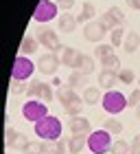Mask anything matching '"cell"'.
<instances>
[{"mask_svg":"<svg viewBox=\"0 0 140 154\" xmlns=\"http://www.w3.org/2000/svg\"><path fill=\"white\" fill-rule=\"evenodd\" d=\"M26 143H29V139H26L22 132H18V139H16V143H13V148H16V150H24Z\"/></svg>","mask_w":140,"mask_h":154,"instance_id":"e575fe53","label":"cell"},{"mask_svg":"<svg viewBox=\"0 0 140 154\" xmlns=\"http://www.w3.org/2000/svg\"><path fill=\"white\" fill-rule=\"evenodd\" d=\"M86 84H88V75H83L81 71H74L72 75L68 77V86L72 88V90L81 88V86H86Z\"/></svg>","mask_w":140,"mask_h":154,"instance_id":"44dd1931","label":"cell"},{"mask_svg":"<svg viewBox=\"0 0 140 154\" xmlns=\"http://www.w3.org/2000/svg\"><path fill=\"white\" fill-rule=\"evenodd\" d=\"M129 154H140V134H138V137H134V141H131V150H129Z\"/></svg>","mask_w":140,"mask_h":154,"instance_id":"74e56055","label":"cell"},{"mask_svg":"<svg viewBox=\"0 0 140 154\" xmlns=\"http://www.w3.org/2000/svg\"><path fill=\"white\" fill-rule=\"evenodd\" d=\"M61 64V60H59V55L57 53H44V55H39V60H37V71L42 75H55L57 73V68Z\"/></svg>","mask_w":140,"mask_h":154,"instance_id":"30bf717a","label":"cell"},{"mask_svg":"<svg viewBox=\"0 0 140 154\" xmlns=\"http://www.w3.org/2000/svg\"><path fill=\"white\" fill-rule=\"evenodd\" d=\"M22 117L31 123H37L39 119L48 117V106L39 99H29V101H24V106H22Z\"/></svg>","mask_w":140,"mask_h":154,"instance_id":"5b68a950","label":"cell"},{"mask_svg":"<svg viewBox=\"0 0 140 154\" xmlns=\"http://www.w3.org/2000/svg\"><path fill=\"white\" fill-rule=\"evenodd\" d=\"M77 24H79V20H77L72 13H61L59 16V31H64V33H72L77 29Z\"/></svg>","mask_w":140,"mask_h":154,"instance_id":"5bb4252c","label":"cell"},{"mask_svg":"<svg viewBox=\"0 0 140 154\" xmlns=\"http://www.w3.org/2000/svg\"><path fill=\"white\" fill-rule=\"evenodd\" d=\"M26 97L29 99H39V101H53V88L51 84H44V82H31L26 84Z\"/></svg>","mask_w":140,"mask_h":154,"instance_id":"52a82bcc","label":"cell"},{"mask_svg":"<svg viewBox=\"0 0 140 154\" xmlns=\"http://www.w3.org/2000/svg\"><path fill=\"white\" fill-rule=\"evenodd\" d=\"M22 154H42V143L29 141V143H26V148L22 150Z\"/></svg>","mask_w":140,"mask_h":154,"instance_id":"4dcf8cb0","label":"cell"},{"mask_svg":"<svg viewBox=\"0 0 140 154\" xmlns=\"http://www.w3.org/2000/svg\"><path fill=\"white\" fill-rule=\"evenodd\" d=\"M37 38H31V35H24L22 38V42H20V51H22V55H26V57H29V55H33L35 51H37Z\"/></svg>","mask_w":140,"mask_h":154,"instance_id":"e0dca14e","label":"cell"},{"mask_svg":"<svg viewBox=\"0 0 140 154\" xmlns=\"http://www.w3.org/2000/svg\"><path fill=\"white\" fill-rule=\"evenodd\" d=\"M127 103H129L131 108H138V106H140V88L131 90V95L127 97Z\"/></svg>","mask_w":140,"mask_h":154,"instance_id":"836d02e7","label":"cell"},{"mask_svg":"<svg viewBox=\"0 0 140 154\" xmlns=\"http://www.w3.org/2000/svg\"><path fill=\"white\" fill-rule=\"evenodd\" d=\"M112 143H114L112 141V134L103 128L88 134V150L92 154H107L112 150Z\"/></svg>","mask_w":140,"mask_h":154,"instance_id":"3957f363","label":"cell"},{"mask_svg":"<svg viewBox=\"0 0 140 154\" xmlns=\"http://www.w3.org/2000/svg\"><path fill=\"white\" fill-rule=\"evenodd\" d=\"M57 11H59V7L57 2H51V0H39L37 7H35V11H33V20L35 22H51V20L57 16Z\"/></svg>","mask_w":140,"mask_h":154,"instance_id":"ba28073f","label":"cell"},{"mask_svg":"<svg viewBox=\"0 0 140 154\" xmlns=\"http://www.w3.org/2000/svg\"><path fill=\"white\" fill-rule=\"evenodd\" d=\"M103 130H107L109 134H121L123 132V123L118 119H105L103 121Z\"/></svg>","mask_w":140,"mask_h":154,"instance_id":"603a6c76","label":"cell"},{"mask_svg":"<svg viewBox=\"0 0 140 154\" xmlns=\"http://www.w3.org/2000/svg\"><path fill=\"white\" fill-rule=\"evenodd\" d=\"M68 128H70V132H72V134H90V132H92V125H90V119H86V117H72L68 121Z\"/></svg>","mask_w":140,"mask_h":154,"instance_id":"4fadbf2b","label":"cell"},{"mask_svg":"<svg viewBox=\"0 0 140 154\" xmlns=\"http://www.w3.org/2000/svg\"><path fill=\"white\" fill-rule=\"evenodd\" d=\"M4 143H7V148H13V143H16V139H18V130H13V128H7L4 132Z\"/></svg>","mask_w":140,"mask_h":154,"instance_id":"1f68e13d","label":"cell"},{"mask_svg":"<svg viewBox=\"0 0 140 154\" xmlns=\"http://www.w3.org/2000/svg\"><path fill=\"white\" fill-rule=\"evenodd\" d=\"M83 57H86V55L79 53V51L72 48V46H64V48H61V55H59L61 64H64V66H70L72 71H79V68H81Z\"/></svg>","mask_w":140,"mask_h":154,"instance_id":"8fae6325","label":"cell"},{"mask_svg":"<svg viewBox=\"0 0 140 154\" xmlns=\"http://www.w3.org/2000/svg\"><path fill=\"white\" fill-rule=\"evenodd\" d=\"M42 154H55V141H42Z\"/></svg>","mask_w":140,"mask_h":154,"instance_id":"d590c367","label":"cell"},{"mask_svg":"<svg viewBox=\"0 0 140 154\" xmlns=\"http://www.w3.org/2000/svg\"><path fill=\"white\" fill-rule=\"evenodd\" d=\"M94 55L99 60H105V57H109V55H114V46L112 44H99L94 48Z\"/></svg>","mask_w":140,"mask_h":154,"instance_id":"4316f807","label":"cell"},{"mask_svg":"<svg viewBox=\"0 0 140 154\" xmlns=\"http://www.w3.org/2000/svg\"><path fill=\"white\" fill-rule=\"evenodd\" d=\"M129 7H134V9H140V0H127Z\"/></svg>","mask_w":140,"mask_h":154,"instance_id":"f35d334b","label":"cell"},{"mask_svg":"<svg viewBox=\"0 0 140 154\" xmlns=\"http://www.w3.org/2000/svg\"><path fill=\"white\" fill-rule=\"evenodd\" d=\"M107 13L112 16V20L116 22V26H123V24H125V13H123L121 7H109Z\"/></svg>","mask_w":140,"mask_h":154,"instance_id":"484cf974","label":"cell"},{"mask_svg":"<svg viewBox=\"0 0 140 154\" xmlns=\"http://www.w3.org/2000/svg\"><path fill=\"white\" fill-rule=\"evenodd\" d=\"M105 33H107V31L103 29L101 22H88L86 26H83V38H86L88 42H96V44H99Z\"/></svg>","mask_w":140,"mask_h":154,"instance_id":"7c38bea8","label":"cell"},{"mask_svg":"<svg viewBox=\"0 0 140 154\" xmlns=\"http://www.w3.org/2000/svg\"><path fill=\"white\" fill-rule=\"evenodd\" d=\"M136 119H138V121H140V106L136 108Z\"/></svg>","mask_w":140,"mask_h":154,"instance_id":"ab89813d","label":"cell"},{"mask_svg":"<svg viewBox=\"0 0 140 154\" xmlns=\"http://www.w3.org/2000/svg\"><path fill=\"white\" fill-rule=\"evenodd\" d=\"M61 130H64V125H61V121L57 117H53V115L39 119V121L35 123V134H37L42 141H59Z\"/></svg>","mask_w":140,"mask_h":154,"instance_id":"6da1fadb","label":"cell"},{"mask_svg":"<svg viewBox=\"0 0 140 154\" xmlns=\"http://www.w3.org/2000/svg\"><path fill=\"white\" fill-rule=\"evenodd\" d=\"M96 16V9H94V5L92 2H83L81 7V13L77 16V20H79L81 24H88V22H92V18Z\"/></svg>","mask_w":140,"mask_h":154,"instance_id":"d6986e66","label":"cell"},{"mask_svg":"<svg viewBox=\"0 0 140 154\" xmlns=\"http://www.w3.org/2000/svg\"><path fill=\"white\" fill-rule=\"evenodd\" d=\"M37 42L44 48H51V53H61V42H59V35L57 31L48 29V26H42V29L37 31Z\"/></svg>","mask_w":140,"mask_h":154,"instance_id":"9c48e42d","label":"cell"},{"mask_svg":"<svg viewBox=\"0 0 140 154\" xmlns=\"http://www.w3.org/2000/svg\"><path fill=\"white\" fill-rule=\"evenodd\" d=\"M138 84H140V79H138Z\"/></svg>","mask_w":140,"mask_h":154,"instance_id":"60d3db41","label":"cell"},{"mask_svg":"<svg viewBox=\"0 0 140 154\" xmlns=\"http://www.w3.org/2000/svg\"><path fill=\"white\" fill-rule=\"evenodd\" d=\"M35 71V64L26 57V55H18L16 62H13V71H11V79L16 82H26Z\"/></svg>","mask_w":140,"mask_h":154,"instance_id":"8992f818","label":"cell"},{"mask_svg":"<svg viewBox=\"0 0 140 154\" xmlns=\"http://www.w3.org/2000/svg\"><path fill=\"white\" fill-rule=\"evenodd\" d=\"M99 84H101V88H105V90H114V86L118 84V75L112 73V71H103L99 75Z\"/></svg>","mask_w":140,"mask_h":154,"instance_id":"9a60e30c","label":"cell"},{"mask_svg":"<svg viewBox=\"0 0 140 154\" xmlns=\"http://www.w3.org/2000/svg\"><path fill=\"white\" fill-rule=\"evenodd\" d=\"M9 90H11V95H22V93H26V86H24L22 82L11 79V86H9Z\"/></svg>","mask_w":140,"mask_h":154,"instance_id":"d6a6232c","label":"cell"},{"mask_svg":"<svg viewBox=\"0 0 140 154\" xmlns=\"http://www.w3.org/2000/svg\"><path fill=\"white\" fill-rule=\"evenodd\" d=\"M79 71H81L83 75H92V73H94V60L86 55V57H83V64H81Z\"/></svg>","mask_w":140,"mask_h":154,"instance_id":"f1b7e54d","label":"cell"},{"mask_svg":"<svg viewBox=\"0 0 140 154\" xmlns=\"http://www.w3.org/2000/svg\"><path fill=\"white\" fill-rule=\"evenodd\" d=\"M57 99H59V103H61V108H64L70 117H79V115H81V110H83V99H81V97L77 95L70 86L57 90Z\"/></svg>","mask_w":140,"mask_h":154,"instance_id":"7a4b0ae2","label":"cell"},{"mask_svg":"<svg viewBox=\"0 0 140 154\" xmlns=\"http://www.w3.org/2000/svg\"><path fill=\"white\" fill-rule=\"evenodd\" d=\"M101 103H103L105 112H109V115H118V112H123V110L129 106L127 97H125L123 93H118V90H107V93L103 95Z\"/></svg>","mask_w":140,"mask_h":154,"instance_id":"277c9868","label":"cell"},{"mask_svg":"<svg viewBox=\"0 0 140 154\" xmlns=\"http://www.w3.org/2000/svg\"><path fill=\"white\" fill-rule=\"evenodd\" d=\"M116 75H118V82L121 84H134L136 82V73L131 71V68H121Z\"/></svg>","mask_w":140,"mask_h":154,"instance_id":"cb8c5ba5","label":"cell"},{"mask_svg":"<svg viewBox=\"0 0 140 154\" xmlns=\"http://www.w3.org/2000/svg\"><path fill=\"white\" fill-rule=\"evenodd\" d=\"M112 46H121L125 42V33H123V26H116V29H112Z\"/></svg>","mask_w":140,"mask_h":154,"instance_id":"83f0119b","label":"cell"},{"mask_svg":"<svg viewBox=\"0 0 140 154\" xmlns=\"http://www.w3.org/2000/svg\"><path fill=\"white\" fill-rule=\"evenodd\" d=\"M101 64H103V71H112V73L121 71V60H118L116 55H109V57L101 60Z\"/></svg>","mask_w":140,"mask_h":154,"instance_id":"7402d4cb","label":"cell"},{"mask_svg":"<svg viewBox=\"0 0 140 154\" xmlns=\"http://www.w3.org/2000/svg\"><path fill=\"white\" fill-rule=\"evenodd\" d=\"M138 46H140V35L136 31H129L127 35H125V42H123V48L127 53H136L138 51Z\"/></svg>","mask_w":140,"mask_h":154,"instance_id":"ac0fdd59","label":"cell"},{"mask_svg":"<svg viewBox=\"0 0 140 154\" xmlns=\"http://www.w3.org/2000/svg\"><path fill=\"white\" fill-rule=\"evenodd\" d=\"M99 22L103 24V29H105V31H112V29H116V22L112 20V16H109L107 11H105L103 16H101V20H99Z\"/></svg>","mask_w":140,"mask_h":154,"instance_id":"f546056e","label":"cell"},{"mask_svg":"<svg viewBox=\"0 0 140 154\" xmlns=\"http://www.w3.org/2000/svg\"><path fill=\"white\" fill-rule=\"evenodd\" d=\"M55 2H57V7L64 9V11H70L74 7V0H55Z\"/></svg>","mask_w":140,"mask_h":154,"instance_id":"8d00e7d4","label":"cell"},{"mask_svg":"<svg viewBox=\"0 0 140 154\" xmlns=\"http://www.w3.org/2000/svg\"><path fill=\"white\" fill-rule=\"evenodd\" d=\"M129 150H131V145H127V141H123V139H118V141L112 143L109 154H129Z\"/></svg>","mask_w":140,"mask_h":154,"instance_id":"d4e9b609","label":"cell"},{"mask_svg":"<svg viewBox=\"0 0 140 154\" xmlns=\"http://www.w3.org/2000/svg\"><path fill=\"white\" fill-rule=\"evenodd\" d=\"M81 99H83V103H88V106H94V103H99L103 97H101L99 88H86L83 95H81Z\"/></svg>","mask_w":140,"mask_h":154,"instance_id":"ffe728a7","label":"cell"},{"mask_svg":"<svg viewBox=\"0 0 140 154\" xmlns=\"http://www.w3.org/2000/svg\"><path fill=\"white\" fill-rule=\"evenodd\" d=\"M86 145H88L86 134H74V137H70V141H68V150H70V154H79Z\"/></svg>","mask_w":140,"mask_h":154,"instance_id":"2e32d148","label":"cell"}]
</instances>
